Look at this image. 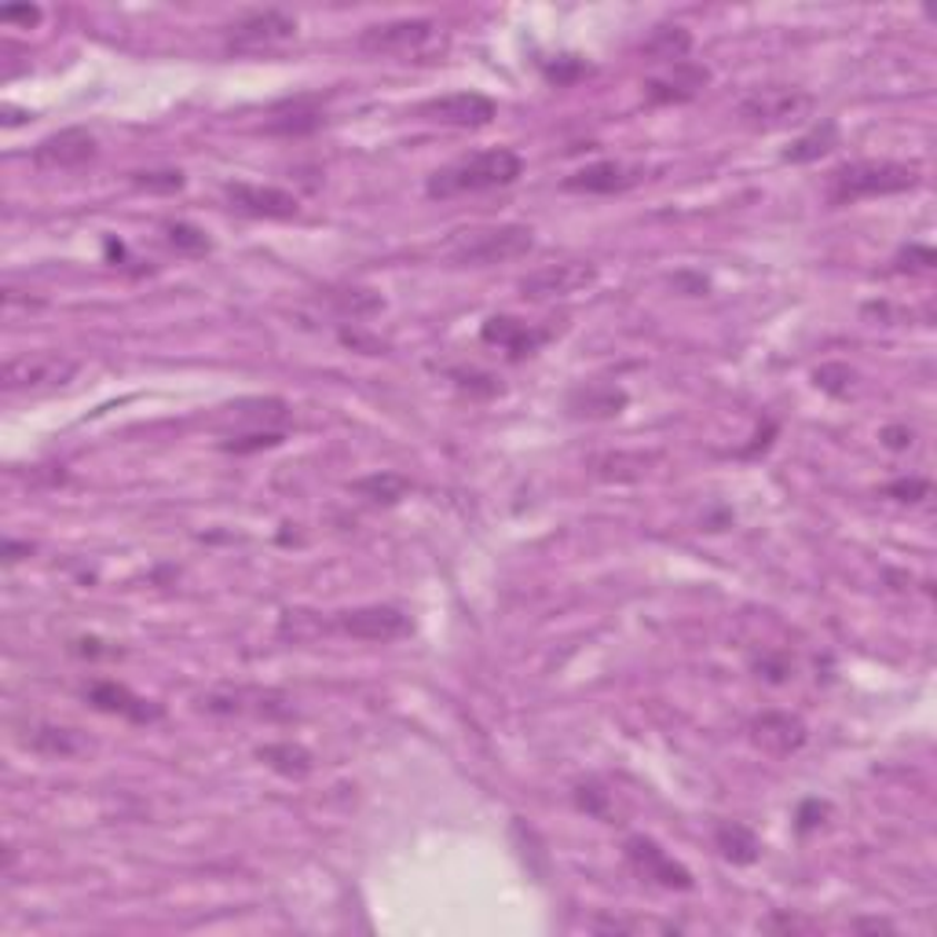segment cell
<instances>
[{
    "mask_svg": "<svg viewBox=\"0 0 937 937\" xmlns=\"http://www.w3.org/2000/svg\"><path fill=\"white\" fill-rule=\"evenodd\" d=\"M333 305L341 316L363 319V316H373V311H381V297L373 290H341V293H333Z\"/></svg>",
    "mask_w": 937,
    "mask_h": 937,
    "instance_id": "cell-30",
    "label": "cell"
},
{
    "mask_svg": "<svg viewBox=\"0 0 937 937\" xmlns=\"http://www.w3.org/2000/svg\"><path fill=\"white\" fill-rule=\"evenodd\" d=\"M597 930L605 934H627V930H670L664 923H645V919H597Z\"/></svg>",
    "mask_w": 937,
    "mask_h": 937,
    "instance_id": "cell-38",
    "label": "cell"
},
{
    "mask_svg": "<svg viewBox=\"0 0 937 937\" xmlns=\"http://www.w3.org/2000/svg\"><path fill=\"white\" fill-rule=\"evenodd\" d=\"M22 118H30V114H22V110H16V107H4V124L11 129V124H19Z\"/></svg>",
    "mask_w": 937,
    "mask_h": 937,
    "instance_id": "cell-45",
    "label": "cell"
},
{
    "mask_svg": "<svg viewBox=\"0 0 937 937\" xmlns=\"http://www.w3.org/2000/svg\"><path fill=\"white\" fill-rule=\"evenodd\" d=\"M322 121L327 118H322V110L316 107V99H297V103L279 110V114L265 124V132H271V136H308V132H316Z\"/></svg>",
    "mask_w": 937,
    "mask_h": 937,
    "instance_id": "cell-25",
    "label": "cell"
},
{
    "mask_svg": "<svg viewBox=\"0 0 937 937\" xmlns=\"http://www.w3.org/2000/svg\"><path fill=\"white\" fill-rule=\"evenodd\" d=\"M622 854H627V865L641 879L664 886V890H692V871L685 868L681 860H674L667 849L656 839H648V835H630Z\"/></svg>",
    "mask_w": 937,
    "mask_h": 937,
    "instance_id": "cell-8",
    "label": "cell"
},
{
    "mask_svg": "<svg viewBox=\"0 0 937 937\" xmlns=\"http://www.w3.org/2000/svg\"><path fill=\"white\" fill-rule=\"evenodd\" d=\"M535 231L524 223H498V228H477V231H458L443 242V257L455 268H487V265H506L524 253H531Z\"/></svg>",
    "mask_w": 937,
    "mask_h": 937,
    "instance_id": "cell-3",
    "label": "cell"
},
{
    "mask_svg": "<svg viewBox=\"0 0 937 937\" xmlns=\"http://www.w3.org/2000/svg\"><path fill=\"white\" fill-rule=\"evenodd\" d=\"M440 41V27L432 19H392L359 33V48L370 56H425Z\"/></svg>",
    "mask_w": 937,
    "mask_h": 937,
    "instance_id": "cell-7",
    "label": "cell"
},
{
    "mask_svg": "<svg viewBox=\"0 0 937 937\" xmlns=\"http://www.w3.org/2000/svg\"><path fill=\"white\" fill-rule=\"evenodd\" d=\"M257 758L265 761L268 769L282 772V777H290V780L308 777L311 766H316V761H311V751H305V747H301V744H293V740L265 744V747H260V751H257Z\"/></svg>",
    "mask_w": 937,
    "mask_h": 937,
    "instance_id": "cell-24",
    "label": "cell"
},
{
    "mask_svg": "<svg viewBox=\"0 0 937 937\" xmlns=\"http://www.w3.org/2000/svg\"><path fill=\"white\" fill-rule=\"evenodd\" d=\"M166 242L177 249V253H187V257H202L212 249L209 235L202 228H195V223H187V220L166 223Z\"/></svg>",
    "mask_w": 937,
    "mask_h": 937,
    "instance_id": "cell-28",
    "label": "cell"
},
{
    "mask_svg": "<svg viewBox=\"0 0 937 937\" xmlns=\"http://www.w3.org/2000/svg\"><path fill=\"white\" fill-rule=\"evenodd\" d=\"M689 48H692V37L685 27H659L645 41V56H652L656 62H667L670 67V62H681L689 56Z\"/></svg>",
    "mask_w": 937,
    "mask_h": 937,
    "instance_id": "cell-26",
    "label": "cell"
},
{
    "mask_svg": "<svg viewBox=\"0 0 937 937\" xmlns=\"http://www.w3.org/2000/svg\"><path fill=\"white\" fill-rule=\"evenodd\" d=\"M333 627L345 637H356V641H399V637L410 634V616H403L392 605H363L352 611H337Z\"/></svg>",
    "mask_w": 937,
    "mask_h": 937,
    "instance_id": "cell-13",
    "label": "cell"
},
{
    "mask_svg": "<svg viewBox=\"0 0 937 937\" xmlns=\"http://www.w3.org/2000/svg\"><path fill=\"white\" fill-rule=\"evenodd\" d=\"M524 172V161L517 151L509 147H495V151H477L451 161V166L436 169L429 180H425V195L436 198V202H447V198L458 195H480V191H495V187H509L517 183Z\"/></svg>",
    "mask_w": 937,
    "mask_h": 937,
    "instance_id": "cell-1",
    "label": "cell"
},
{
    "mask_svg": "<svg viewBox=\"0 0 937 937\" xmlns=\"http://www.w3.org/2000/svg\"><path fill=\"white\" fill-rule=\"evenodd\" d=\"M828 814H831V806H828V803H820V798H806V803L798 806V817H795V820H798V831L806 835V831L820 828L824 817H828Z\"/></svg>",
    "mask_w": 937,
    "mask_h": 937,
    "instance_id": "cell-35",
    "label": "cell"
},
{
    "mask_svg": "<svg viewBox=\"0 0 937 937\" xmlns=\"http://www.w3.org/2000/svg\"><path fill=\"white\" fill-rule=\"evenodd\" d=\"M198 707L209 715H253L268 721L293 718V699L271 689H220L198 699Z\"/></svg>",
    "mask_w": 937,
    "mask_h": 937,
    "instance_id": "cell-10",
    "label": "cell"
},
{
    "mask_svg": "<svg viewBox=\"0 0 937 937\" xmlns=\"http://www.w3.org/2000/svg\"><path fill=\"white\" fill-rule=\"evenodd\" d=\"M480 337H484V345L502 348L509 359H524V356L539 352L549 337H554V330L535 327V322H524V319H514V316H491L484 322Z\"/></svg>",
    "mask_w": 937,
    "mask_h": 937,
    "instance_id": "cell-17",
    "label": "cell"
},
{
    "mask_svg": "<svg viewBox=\"0 0 937 937\" xmlns=\"http://www.w3.org/2000/svg\"><path fill=\"white\" fill-rule=\"evenodd\" d=\"M341 341L348 348H356V352H363V356H381L385 352V341L381 337H370L363 330H341Z\"/></svg>",
    "mask_w": 937,
    "mask_h": 937,
    "instance_id": "cell-37",
    "label": "cell"
},
{
    "mask_svg": "<svg viewBox=\"0 0 937 937\" xmlns=\"http://www.w3.org/2000/svg\"><path fill=\"white\" fill-rule=\"evenodd\" d=\"M22 744L44 758H78L89 751L84 732L70 729V726H56V721H37V726H30L27 736H22Z\"/></svg>",
    "mask_w": 937,
    "mask_h": 937,
    "instance_id": "cell-21",
    "label": "cell"
},
{
    "mask_svg": "<svg viewBox=\"0 0 937 937\" xmlns=\"http://www.w3.org/2000/svg\"><path fill=\"white\" fill-rule=\"evenodd\" d=\"M73 378H78V363L59 352L11 356L0 370V389L4 396H48L67 389Z\"/></svg>",
    "mask_w": 937,
    "mask_h": 937,
    "instance_id": "cell-4",
    "label": "cell"
},
{
    "mask_svg": "<svg viewBox=\"0 0 937 937\" xmlns=\"http://www.w3.org/2000/svg\"><path fill=\"white\" fill-rule=\"evenodd\" d=\"M809 110H814V96L806 89H798V84H761V89L747 92L740 99L736 114H740L744 124H751V129L772 132V129H787V124L803 121Z\"/></svg>",
    "mask_w": 937,
    "mask_h": 937,
    "instance_id": "cell-5",
    "label": "cell"
},
{
    "mask_svg": "<svg viewBox=\"0 0 937 937\" xmlns=\"http://www.w3.org/2000/svg\"><path fill=\"white\" fill-rule=\"evenodd\" d=\"M132 183L154 195H172L187 183L180 169H151V172H132Z\"/></svg>",
    "mask_w": 937,
    "mask_h": 937,
    "instance_id": "cell-31",
    "label": "cell"
},
{
    "mask_svg": "<svg viewBox=\"0 0 937 937\" xmlns=\"http://www.w3.org/2000/svg\"><path fill=\"white\" fill-rule=\"evenodd\" d=\"M627 403H630V396L622 392L619 385H608V381H586V385H579V389L568 392V415L571 418L608 421V418H619Z\"/></svg>",
    "mask_w": 937,
    "mask_h": 937,
    "instance_id": "cell-20",
    "label": "cell"
},
{
    "mask_svg": "<svg viewBox=\"0 0 937 937\" xmlns=\"http://www.w3.org/2000/svg\"><path fill=\"white\" fill-rule=\"evenodd\" d=\"M715 843H718V849H721V857L732 860V865H755L758 854H761L758 835H755L751 828H747V824H740V820H726V824H718Z\"/></svg>",
    "mask_w": 937,
    "mask_h": 937,
    "instance_id": "cell-23",
    "label": "cell"
},
{
    "mask_svg": "<svg viewBox=\"0 0 937 937\" xmlns=\"http://www.w3.org/2000/svg\"><path fill=\"white\" fill-rule=\"evenodd\" d=\"M645 180L641 166H627V161H594V166L575 169L571 177L560 180V191L568 195H622Z\"/></svg>",
    "mask_w": 937,
    "mask_h": 937,
    "instance_id": "cell-16",
    "label": "cell"
},
{
    "mask_svg": "<svg viewBox=\"0 0 937 937\" xmlns=\"http://www.w3.org/2000/svg\"><path fill=\"white\" fill-rule=\"evenodd\" d=\"M498 114V103L484 92H447L418 107V118L447 129H484Z\"/></svg>",
    "mask_w": 937,
    "mask_h": 937,
    "instance_id": "cell-9",
    "label": "cell"
},
{
    "mask_svg": "<svg viewBox=\"0 0 937 937\" xmlns=\"http://www.w3.org/2000/svg\"><path fill=\"white\" fill-rule=\"evenodd\" d=\"M883 443L890 447V451H908V447L916 443V432L905 429V425H890V429H883Z\"/></svg>",
    "mask_w": 937,
    "mask_h": 937,
    "instance_id": "cell-41",
    "label": "cell"
},
{
    "mask_svg": "<svg viewBox=\"0 0 937 937\" xmlns=\"http://www.w3.org/2000/svg\"><path fill=\"white\" fill-rule=\"evenodd\" d=\"M84 699H89L96 710H103V715H118L124 721H136V726H151V721L166 718V707L140 692H132L129 685H121V681L99 678L84 689Z\"/></svg>",
    "mask_w": 937,
    "mask_h": 937,
    "instance_id": "cell-14",
    "label": "cell"
},
{
    "mask_svg": "<svg viewBox=\"0 0 937 937\" xmlns=\"http://www.w3.org/2000/svg\"><path fill=\"white\" fill-rule=\"evenodd\" d=\"M297 37V19L282 8H257L246 11L242 19H235L228 33H223V44L235 56H260V52H275V48L290 44Z\"/></svg>",
    "mask_w": 937,
    "mask_h": 937,
    "instance_id": "cell-6",
    "label": "cell"
},
{
    "mask_svg": "<svg viewBox=\"0 0 937 937\" xmlns=\"http://www.w3.org/2000/svg\"><path fill=\"white\" fill-rule=\"evenodd\" d=\"M751 736L758 747H766L769 755H795L806 744V721L787 715V710H766L751 721Z\"/></svg>",
    "mask_w": 937,
    "mask_h": 937,
    "instance_id": "cell-19",
    "label": "cell"
},
{
    "mask_svg": "<svg viewBox=\"0 0 937 937\" xmlns=\"http://www.w3.org/2000/svg\"><path fill=\"white\" fill-rule=\"evenodd\" d=\"M597 282V268L586 260H565V265H546L539 271H528L520 279L524 301H557V297H571Z\"/></svg>",
    "mask_w": 937,
    "mask_h": 937,
    "instance_id": "cell-11",
    "label": "cell"
},
{
    "mask_svg": "<svg viewBox=\"0 0 937 937\" xmlns=\"http://www.w3.org/2000/svg\"><path fill=\"white\" fill-rule=\"evenodd\" d=\"M755 667L761 670L758 678H769V681H777V685H780V681H787V674H791V667H787V659H784V656H761Z\"/></svg>",
    "mask_w": 937,
    "mask_h": 937,
    "instance_id": "cell-40",
    "label": "cell"
},
{
    "mask_svg": "<svg viewBox=\"0 0 937 937\" xmlns=\"http://www.w3.org/2000/svg\"><path fill=\"white\" fill-rule=\"evenodd\" d=\"M919 180H923L919 166L886 161V158L883 161L865 158V161H846V166L831 169L824 195H828L831 206H854V202H865V198L911 191V187H919Z\"/></svg>",
    "mask_w": 937,
    "mask_h": 937,
    "instance_id": "cell-2",
    "label": "cell"
},
{
    "mask_svg": "<svg viewBox=\"0 0 937 937\" xmlns=\"http://www.w3.org/2000/svg\"><path fill=\"white\" fill-rule=\"evenodd\" d=\"M352 491H359L363 498H370V502H385V506H392L399 502L407 491H410V480L407 477H399V472H373V477H363V480H356L352 484Z\"/></svg>",
    "mask_w": 937,
    "mask_h": 937,
    "instance_id": "cell-27",
    "label": "cell"
},
{
    "mask_svg": "<svg viewBox=\"0 0 937 937\" xmlns=\"http://www.w3.org/2000/svg\"><path fill=\"white\" fill-rule=\"evenodd\" d=\"M41 16H44V11L37 8V4H19V8L8 4V8H0V22H8V27H16V22H19V27L30 30V27L41 22Z\"/></svg>",
    "mask_w": 937,
    "mask_h": 937,
    "instance_id": "cell-36",
    "label": "cell"
},
{
    "mask_svg": "<svg viewBox=\"0 0 937 937\" xmlns=\"http://www.w3.org/2000/svg\"><path fill=\"white\" fill-rule=\"evenodd\" d=\"M282 443V429H249L239 436H228V440L220 443V451L228 455H257V451H268V447H279Z\"/></svg>",
    "mask_w": 937,
    "mask_h": 937,
    "instance_id": "cell-29",
    "label": "cell"
},
{
    "mask_svg": "<svg viewBox=\"0 0 937 937\" xmlns=\"http://www.w3.org/2000/svg\"><path fill=\"white\" fill-rule=\"evenodd\" d=\"M223 198H228V206L235 212H246V217L257 220H290L301 209V202L290 191H282V187L246 183V180L223 183Z\"/></svg>",
    "mask_w": 937,
    "mask_h": 937,
    "instance_id": "cell-15",
    "label": "cell"
},
{
    "mask_svg": "<svg viewBox=\"0 0 937 937\" xmlns=\"http://www.w3.org/2000/svg\"><path fill=\"white\" fill-rule=\"evenodd\" d=\"M835 147H839V124L820 121L806 136H798L791 147H787L784 161H787V166H809V161H820L824 154H831Z\"/></svg>",
    "mask_w": 937,
    "mask_h": 937,
    "instance_id": "cell-22",
    "label": "cell"
},
{
    "mask_svg": "<svg viewBox=\"0 0 937 937\" xmlns=\"http://www.w3.org/2000/svg\"><path fill=\"white\" fill-rule=\"evenodd\" d=\"M886 495L897 498V502H919V498L930 495V484L923 477H905V480H894L886 487Z\"/></svg>",
    "mask_w": 937,
    "mask_h": 937,
    "instance_id": "cell-34",
    "label": "cell"
},
{
    "mask_svg": "<svg viewBox=\"0 0 937 937\" xmlns=\"http://www.w3.org/2000/svg\"><path fill=\"white\" fill-rule=\"evenodd\" d=\"M934 265H937V257H934L930 246H908L897 253L894 271H930Z\"/></svg>",
    "mask_w": 937,
    "mask_h": 937,
    "instance_id": "cell-33",
    "label": "cell"
},
{
    "mask_svg": "<svg viewBox=\"0 0 937 937\" xmlns=\"http://www.w3.org/2000/svg\"><path fill=\"white\" fill-rule=\"evenodd\" d=\"M707 81H710L707 67L681 59V62H670L664 73H656V78L645 81V99H648V103H656V107H664V103H689V99L699 89H704Z\"/></svg>",
    "mask_w": 937,
    "mask_h": 937,
    "instance_id": "cell-18",
    "label": "cell"
},
{
    "mask_svg": "<svg viewBox=\"0 0 937 937\" xmlns=\"http://www.w3.org/2000/svg\"><path fill=\"white\" fill-rule=\"evenodd\" d=\"M30 549H33L30 542H16V539H8V542H4V560H8V565H16V560H22L19 554H30Z\"/></svg>",
    "mask_w": 937,
    "mask_h": 937,
    "instance_id": "cell-43",
    "label": "cell"
},
{
    "mask_svg": "<svg viewBox=\"0 0 937 937\" xmlns=\"http://www.w3.org/2000/svg\"><path fill=\"white\" fill-rule=\"evenodd\" d=\"M542 73H546L549 84H571V81L586 78V73H590V67H586L579 56H560L557 62H546Z\"/></svg>",
    "mask_w": 937,
    "mask_h": 937,
    "instance_id": "cell-32",
    "label": "cell"
},
{
    "mask_svg": "<svg viewBox=\"0 0 937 937\" xmlns=\"http://www.w3.org/2000/svg\"><path fill=\"white\" fill-rule=\"evenodd\" d=\"M854 927H857V930H894L886 919H860V923H854Z\"/></svg>",
    "mask_w": 937,
    "mask_h": 937,
    "instance_id": "cell-44",
    "label": "cell"
},
{
    "mask_svg": "<svg viewBox=\"0 0 937 937\" xmlns=\"http://www.w3.org/2000/svg\"><path fill=\"white\" fill-rule=\"evenodd\" d=\"M99 154V143L89 129H59L52 136H44L41 143L33 147V169L41 172H70V169H81L96 161Z\"/></svg>",
    "mask_w": 937,
    "mask_h": 937,
    "instance_id": "cell-12",
    "label": "cell"
},
{
    "mask_svg": "<svg viewBox=\"0 0 937 937\" xmlns=\"http://www.w3.org/2000/svg\"><path fill=\"white\" fill-rule=\"evenodd\" d=\"M78 648L73 652H81V656H114V648H99L103 641H96V637H81V641H73Z\"/></svg>",
    "mask_w": 937,
    "mask_h": 937,
    "instance_id": "cell-42",
    "label": "cell"
},
{
    "mask_svg": "<svg viewBox=\"0 0 937 937\" xmlns=\"http://www.w3.org/2000/svg\"><path fill=\"white\" fill-rule=\"evenodd\" d=\"M575 798H579V809H586V814H594V817H605V806H608V795L601 791V787H579V791H575Z\"/></svg>",
    "mask_w": 937,
    "mask_h": 937,
    "instance_id": "cell-39",
    "label": "cell"
}]
</instances>
